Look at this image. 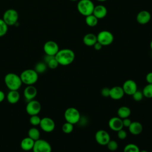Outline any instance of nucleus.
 <instances>
[{
  "instance_id": "f257e3e1",
  "label": "nucleus",
  "mask_w": 152,
  "mask_h": 152,
  "mask_svg": "<svg viewBox=\"0 0 152 152\" xmlns=\"http://www.w3.org/2000/svg\"><path fill=\"white\" fill-rule=\"evenodd\" d=\"M74 52L68 48L59 49L55 55V58L58 61L59 65L67 66L72 64L75 59Z\"/></svg>"
},
{
  "instance_id": "f03ea898",
  "label": "nucleus",
  "mask_w": 152,
  "mask_h": 152,
  "mask_svg": "<svg viewBox=\"0 0 152 152\" xmlns=\"http://www.w3.org/2000/svg\"><path fill=\"white\" fill-rule=\"evenodd\" d=\"M4 82L10 90H18L23 84L20 75L13 72L8 73L5 75Z\"/></svg>"
},
{
  "instance_id": "7ed1b4c3",
  "label": "nucleus",
  "mask_w": 152,
  "mask_h": 152,
  "mask_svg": "<svg viewBox=\"0 0 152 152\" xmlns=\"http://www.w3.org/2000/svg\"><path fill=\"white\" fill-rule=\"evenodd\" d=\"M23 83L27 86L33 85L38 80V74L33 69L24 70L20 75Z\"/></svg>"
},
{
  "instance_id": "20e7f679",
  "label": "nucleus",
  "mask_w": 152,
  "mask_h": 152,
  "mask_svg": "<svg viewBox=\"0 0 152 152\" xmlns=\"http://www.w3.org/2000/svg\"><path fill=\"white\" fill-rule=\"evenodd\" d=\"M94 5L91 0H79L77 4V10L82 15L85 17L93 14Z\"/></svg>"
},
{
  "instance_id": "39448f33",
  "label": "nucleus",
  "mask_w": 152,
  "mask_h": 152,
  "mask_svg": "<svg viewBox=\"0 0 152 152\" xmlns=\"http://www.w3.org/2000/svg\"><path fill=\"white\" fill-rule=\"evenodd\" d=\"M81 118V115L78 110L74 107L67 108L64 112V118L66 122L73 125L78 124Z\"/></svg>"
},
{
  "instance_id": "423d86ee",
  "label": "nucleus",
  "mask_w": 152,
  "mask_h": 152,
  "mask_svg": "<svg viewBox=\"0 0 152 152\" xmlns=\"http://www.w3.org/2000/svg\"><path fill=\"white\" fill-rule=\"evenodd\" d=\"M18 13L14 9L7 10L2 16V19L8 26L15 25L18 20Z\"/></svg>"
},
{
  "instance_id": "0eeeda50",
  "label": "nucleus",
  "mask_w": 152,
  "mask_h": 152,
  "mask_svg": "<svg viewBox=\"0 0 152 152\" xmlns=\"http://www.w3.org/2000/svg\"><path fill=\"white\" fill-rule=\"evenodd\" d=\"M97 42H99L103 46L111 45L114 40L113 34L107 30H102L97 35Z\"/></svg>"
},
{
  "instance_id": "6e6552de",
  "label": "nucleus",
  "mask_w": 152,
  "mask_h": 152,
  "mask_svg": "<svg viewBox=\"0 0 152 152\" xmlns=\"http://www.w3.org/2000/svg\"><path fill=\"white\" fill-rule=\"evenodd\" d=\"M32 150L33 152H52V147L47 141L39 138L34 141Z\"/></svg>"
},
{
  "instance_id": "1a4fd4ad",
  "label": "nucleus",
  "mask_w": 152,
  "mask_h": 152,
  "mask_svg": "<svg viewBox=\"0 0 152 152\" xmlns=\"http://www.w3.org/2000/svg\"><path fill=\"white\" fill-rule=\"evenodd\" d=\"M41 110V104L34 99L28 101L26 106V111L30 116L38 115Z\"/></svg>"
},
{
  "instance_id": "9d476101",
  "label": "nucleus",
  "mask_w": 152,
  "mask_h": 152,
  "mask_svg": "<svg viewBox=\"0 0 152 152\" xmlns=\"http://www.w3.org/2000/svg\"><path fill=\"white\" fill-rule=\"evenodd\" d=\"M39 126L42 130L45 132H51L55 128L54 121L49 117H44L41 119Z\"/></svg>"
},
{
  "instance_id": "9b49d317",
  "label": "nucleus",
  "mask_w": 152,
  "mask_h": 152,
  "mask_svg": "<svg viewBox=\"0 0 152 152\" xmlns=\"http://www.w3.org/2000/svg\"><path fill=\"white\" fill-rule=\"evenodd\" d=\"M96 141L101 145H106L110 140L109 134L104 129L98 130L95 134Z\"/></svg>"
},
{
  "instance_id": "f8f14e48",
  "label": "nucleus",
  "mask_w": 152,
  "mask_h": 152,
  "mask_svg": "<svg viewBox=\"0 0 152 152\" xmlns=\"http://www.w3.org/2000/svg\"><path fill=\"white\" fill-rule=\"evenodd\" d=\"M59 46L56 42L53 40H49L45 43L43 45V50L46 55L55 56L59 51Z\"/></svg>"
},
{
  "instance_id": "ddd939ff",
  "label": "nucleus",
  "mask_w": 152,
  "mask_h": 152,
  "mask_svg": "<svg viewBox=\"0 0 152 152\" xmlns=\"http://www.w3.org/2000/svg\"><path fill=\"white\" fill-rule=\"evenodd\" d=\"M122 87L124 93L129 96H132L138 90L136 82L130 79L126 80L124 83Z\"/></svg>"
},
{
  "instance_id": "4468645a",
  "label": "nucleus",
  "mask_w": 152,
  "mask_h": 152,
  "mask_svg": "<svg viewBox=\"0 0 152 152\" xmlns=\"http://www.w3.org/2000/svg\"><path fill=\"white\" fill-rule=\"evenodd\" d=\"M108 125L110 129L116 132L122 129L124 127L122 119L118 116H114L111 118L109 121Z\"/></svg>"
},
{
  "instance_id": "2eb2a0df",
  "label": "nucleus",
  "mask_w": 152,
  "mask_h": 152,
  "mask_svg": "<svg viewBox=\"0 0 152 152\" xmlns=\"http://www.w3.org/2000/svg\"><path fill=\"white\" fill-rule=\"evenodd\" d=\"M37 94V90L33 85L27 86L23 91V95L26 100L30 101L33 100Z\"/></svg>"
},
{
  "instance_id": "dca6fc26",
  "label": "nucleus",
  "mask_w": 152,
  "mask_h": 152,
  "mask_svg": "<svg viewBox=\"0 0 152 152\" xmlns=\"http://www.w3.org/2000/svg\"><path fill=\"white\" fill-rule=\"evenodd\" d=\"M136 20L140 24H146L151 20V14L147 10H142L137 14Z\"/></svg>"
},
{
  "instance_id": "f3484780",
  "label": "nucleus",
  "mask_w": 152,
  "mask_h": 152,
  "mask_svg": "<svg viewBox=\"0 0 152 152\" xmlns=\"http://www.w3.org/2000/svg\"><path fill=\"white\" fill-rule=\"evenodd\" d=\"M124 94L123 88L121 86H114L110 88L109 97L113 100H120L124 97Z\"/></svg>"
},
{
  "instance_id": "a211bd4d",
  "label": "nucleus",
  "mask_w": 152,
  "mask_h": 152,
  "mask_svg": "<svg viewBox=\"0 0 152 152\" xmlns=\"http://www.w3.org/2000/svg\"><path fill=\"white\" fill-rule=\"evenodd\" d=\"M107 13V8L103 5H98L94 7L93 14L99 20L104 18Z\"/></svg>"
},
{
  "instance_id": "6ab92c4d",
  "label": "nucleus",
  "mask_w": 152,
  "mask_h": 152,
  "mask_svg": "<svg viewBox=\"0 0 152 152\" xmlns=\"http://www.w3.org/2000/svg\"><path fill=\"white\" fill-rule=\"evenodd\" d=\"M128 128L129 132L134 135L140 134L143 129L142 124L138 121L132 122Z\"/></svg>"
},
{
  "instance_id": "aec40b11",
  "label": "nucleus",
  "mask_w": 152,
  "mask_h": 152,
  "mask_svg": "<svg viewBox=\"0 0 152 152\" xmlns=\"http://www.w3.org/2000/svg\"><path fill=\"white\" fill-rule=\"evenodd\" d=\"M34 141L28 137L24 138L20 142L21 148L26 151H30L33 149Z\"/></svg>"
},
{
  "instance_id": "412c9836",
  "label": "nucleus",
  "mask_w": 152,
  "mask_h": 152,
  "mask_svg": "<svg viewBox=\"0 0 152 152\" xmlns=\"http://www.w3.org/2000/svg\"><path fill=\"white\" fill-rule=\"evenodd\" d=\"M83 41L85 45L87 46H93V45L97 42V36L91 33H87L83 37Z\"/></svg>"
},
{
  "instance_id": "4be33fe9",
  "label": "nucleus",
  "mask_w": 152,
  "mask_h": 152,
  "mask_svg": "<svg viewBox=\"0 0 152 152\" xmlns=\"http://www.w3.org/2000/svg\"><path fill=\"white\" fill-rule=\"evenodd\" d=\"M20 98V93L18 90H10L7 95V99L11 104L17 103Z\"/></svg>"
},
{
  "instance_id": "5701e85b",
  "label": "nucleus",
  "mask_w": 152,
  "mask_h": 152,
  "mask_svg": "<svg viewBox=\"0 0 152 152\" xmlns=\"http://www.w3.org/2000/svg\"><path fill=\"white\" fill-rule=\"evenodd\" d=\"M131 110L130 108L125 106H121L118 109V111H117L118 116L122 119L129 118V116L131 115Z\"/></svg>"
},
{
  "instance_id": "b1692460",
  "label": "nucleus",
  "mask_w": 152,
  "mask_h": 152,
  "mask_svg": "<svg viewBox=\"0 0 152 152\" xmlns=\"http://www.w3.org/2000/svg\"><path fill=\"white\" fill-rule=\"evenodd\" d=\"M28 137L33 140L34 141H36L40 138V133L39 130L35 128V127H32L30 128L28 131Z\"/></svg>"
},
{
  "instance_id": "393cba45",
  "label": "nucleus",
  "mask_w": 152,
  "mask_h": 152,
  "mask_svg": "<svg viewBox=\"0 0 152 152\" xmlns=\"http://www.w3.org/2000/svg\"><path fill=\"white\" fill-rule=\"evenodd\" d=\"M85 21L86 24L89 27H95L98 23V19L92 14L86 17Z\"/></svg>"
},
{
  "instance_id": "a878e982",
  "label": "nucleus",
  "mask_w": 152,
  "mask_h": 152,
  "mask_svg": "<svg viewBox=\"0 0 152 152\" xmlns=\"http://www.w3.org/2000/svg\"><path fill=\"white\" fill-rule=\"evenodd\" d=\"M47 65L44 62H37L35 66H34V70L36 71V72L39 74H42L44 73L46 69H47Z\"/></svg>"
},
{
  "instance_id": "bb28decb",
  "label": "nucleus",
  "mask_w": 152,
  "mask_h": 152,
  "mask_svg": "<svg viewBox=\"0 0 152 152\" xmlns=\"http://www.w3.org/2000/svg\"><path fill=\"white\" fill-rule=\"evenodd\" d=\"M142 92L144 97L148 99L152 98V84H147L144 86Z\"/></svg>"
},
{
  "instance_id": "cd10ccee",
  "label": "nucleus",
  "mask_w": 152,
  "mask_h": 152,
  "mask_svg": "<svg viewBox=\"0 0 152 152\" xmlns=\"http://www.w3.org/2000/svg\"><path fill=\"white\" fill-rule=\"evenodd\" d=\"M140 150L137 145L133 143L126 144L124 148V152H140Z\"/></svg>"
},
{
  "instance_id": "c85d7f7f",
  "label": "nucleus",
  "mask_w": 152,
  "mask_h": 152,
  "mask_svg": "<svg viewBox=\"0 0 152 152\" xmlns=\"http://www.w3.org/2000/svg\"><path fill=\"white\" fill-rule=\"evenodd\" d=\"M73 129L74 125L68 122L64 123L62 126V130L65 134H70L72 132Z\"/></svg>"
},
{
  "instance_id": "c756f323",
  "label": "nucleus",
  "mask_w": 152,
  "mask_h": 152,
  "mask_svg": "<svg viewBox=\"0 0 152 152\" xmlns=\"http://www.w3.org/2000/svg\"><path fill=\"white\" fill-rule=\"evenodd\" d=\"M8 26L5 23L2 18H0V37L6 34L8 31Z\"/></svg>"
},
{
  "instance_id": "7c9ffc66",
  "label": "nucleus",
  "mask_w": 152,
  "mask_h": 152,
  "mask_svg": "<svg viewBox=\"0 0 152 152\" xmlns=\"http://www.w3.org/2000/svg\"><path fill=\"white\" fill-rule=\"evenodd\" d=\"M40 120H41V118L38 116V115H36L30 116V118L29 119V122L31 124V125L33 126H37V125H39Z\"/></svg>"
},
{
  "instance_id": "2f4dec72",
  "label": "nucleus",
  "mask_w": 152,
  "mask_h": 152,
  "mask_svg": "<svg viewBox=\"0 0 152 152\" xmlns=\"http://www.w3.org/2000/svg\"><path fill=\"white\" fill-rule=\"evenodd\" d=\"M107 147L108 148V149L110 150V151H116L118 148V142L113 140H111L108 142V143L107 144Z\"/></svg>"
},
{
  "instance_id": "473e14b6",
  "label": "nucleus",
  "mask_w": 152,
  "mask_h": 152,
  "mask_svg": "<svg viewBox=\"0 0 152 152\" xmlns=\"http://www.w3.org/2000/svg\"><path fill=\"white\" fill-rule=\"evenodd\" d=\"M48 68H49L50 69H55L56 68L58 65H59V64L58 62V61H56V59H55V57H53L52 59H51L47 64H46Z\"/></svg>"
},
{
  "instance_id": "72a5a7b5",
  "label": "nucleus",
  "mask_w": 152,
  "mask_h": 152,
  "mask_svg": "<svg viewBox=\"0 0 152 152\" xmlns=\"http://www.w3.org/2000/svg\"><path fill=\"white\" fill-rule=\"evenodd\" d=\"M132 96L133 99L137 102L141 101L144 97V95L142 94V91H140L138 90L132 95Z\"/></svg>"
},
{
  "instance_id": "f704fd0d",
  "label": "nucleus",
  "mask_w": 152,
  "mask_h": 152,
  "mask_svg": "<svg viewBox=\"0 0 152 152\" xmlns=\"http://www.w3.org/2000/svg\"><path fill=\"white\" fill-rule=\"evenodd\" d=\"M117 135H118V138L120 139V140H124L127 137L126 132L125 130H124L123 129L118 131L117 132Z\"/></svg>"
},
{
  "instance_id": "c9c22d12",
  "label": "nucleus",
  "mask_w": 152,
  "mask_h": 152,
  "mask_svg": "<svg viewBox=\"0 0 152 152\" xmlns=\"http://www.w3.org/2000/svg\"><path fill=\"white\" fill-rule=\"evenodd\" d=\"M101 94L104 97H108L110 95V88L108 87H104L101 90Z\"/></svg>"
},
{
  "instance_id": "e433bc0d",
  "label": "nucleus",
  "mask_w": 152,
  "mask_h": 152,
  "mask_svg": "<svg viewBox=\"0 0 152 152\" xmlns=\"http://www.w3.org/2000/svg\"><path fill=\"white\" fill-rule=\"evenodd\" d=\"M131 122H132V121L129 118H125V119H122V124H123L124 127L128 128L129 126L130 125V124H131Z\"/></svg>"
},
{
  "instance_id": "4c0bfd02",
  "label": "nucleus",
  "mask_w": 152,
  "mask_h": 152,
  "mask_svg": "<svg viewBox=\"0 0 152 152\" xmlns=\"http://www.w3.org/2000/svg\"><path fill=\"white\" fill-rule=\"evenodd\" d=\"M78 124H80L81 126H84L87 124V119L86 117H83V118H82V116H81V118L79 120V122H78Z\"/></svg>"
},
{
  "instance_id": "58836bf2",
  "label": "nucleus",
  "mask_w": 152,
  "mask_h": 152,
  "mask_svg": "<svg viewBox=\"0 0 152 152\" xmlns=\"http://www.w3.org/2000/svg\"><path fill=\"white\" fill-rule=\"evenodd\" d=\"M145 80L148 84H152V72H150L146 75Z\"/></svg>"
},
{
  "instance_id": "ea45409f",
  "label": "nucleus",
  "mask_w": 152,
  "mask_h": 152,
  "mask_svg": "<svg viewBox=\"0 0 152 152\" xmlns=\"http://www.w3.org/2000/svg\"><path fill=\"white\" fill-rule=\"evenodd\" d=\"M93 46H94V49L96 50H100L102 48V47H103V46H102L99 42H97L93 45Z\"/></svg>"
},
{
  "instance_id": "a19ab883",
  "label": "nucleus",
  "mask_w": 152,
  "mask_h": 152,
  "mask_svg": "<svg viewBox=\"0 0 152 152\" xmlns=\"http://www.w3.org/2000/svg\"><path fill=\"white\" fill-rule=\"evenodd\" d=\"M53 57H55V56H51V55H46L44 56V62H45L46 64H47L51 59H52Z\"/></svg>"
},
{
  "instance_id": "79ce46f5",
  "label": "nucleus",
  "mask_w": 152,
  "mask_h": 152,
  "mask_svg": "<svg viewBox=\"0 0 152 152\" xmlns=\"http://www.w3.org/2000/svg\"><path fill=\"white\" fill-rule=\"evenodd\" d=\"M5 95L4 92L2 90H0V103L4 101V100L5 99Z\"/></svg>"
},
{
  "instance_id": "37998d69",
  "label": "nucleus",
  "mask_w": 152,
  "mask_h": 152,
  "mask_svg": "<svg viewBox=\"0 0 152 152\" xmlns=\"http://www.w3.org/2000/svg\"><path fill=\"white\" fill-rule=\"evenodd\" d=\"M140 152H148L147 150H140Z\"/></svg>"
},
{
  "instance_id": "c03bdc74",
  "label": "nucleus",
  "mask_w": 152,
  "mask_h": 152,
  "mask_svg": "<svg viewBox=\"0 0 152 152\" xmlns=\"http://www.w3.org/2000/svg\"><path fill=\"white\" fill-rule=\"evenodd\" d=\"M150 46L151 49L152 50V40H151V42H150Z\"/></svg>"
},
{
  "instance_id": "a18cd8bd",
  "label": "nucleus",
  "mask_w": 152,
  "mask_h": 152,
  "mask_svg": "<svg viewBox=\"0 0 152 152\" xmlns=\"http://www.w3.org/2000/svg\"><path fill=\"white\" fill-rule=\"evenodd\" d=\"M97 1H99V2H105V1H106L107 0H97Z\"/></svg>"
},
{
  "instance_id": "49530a36",
  "label": "nucleus",
  "mask_w": 152,
  "mask_h": 152,
  "mask_svg": "<svg viewBox=\"0 0 152 152\" xmlns=\"http://www.w3.org/2000/svg\"><path fill=\"white\" fill-rule=\"evenodd\" d=\"M69 1H73V2H75V1H78V0H69Z\"/></svg>"
},
{
  "instance_id": "de8ad7c7",
  "label": "nucleus",
  "mask_w": 152,
  "mask_h": 152,
  "mask_svg": "<svg viewBox=\"0 0 152 152\" xmlns=\"http://www.w3.org/2000/svg\"><path fill=\"white\" fill-rule=\"evenodd\" d=\"M151 152H152V151H151Z\"/></svg>"
}]
</instances>
